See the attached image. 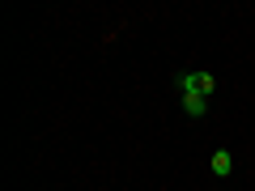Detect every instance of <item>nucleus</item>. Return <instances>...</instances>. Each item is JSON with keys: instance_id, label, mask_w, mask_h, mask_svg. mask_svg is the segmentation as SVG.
<instances>
[{"instance_id": "nucleus-2", "label": "nucleus", "mask_w": 255, "mask_h": 191, "mask_svg": "<svg viewBox=\"0 0 255 191\" xmlns=\"http://www.w3.org/2000/svg\"><path fill=\"white\" fill-rule=\"evenodd\" d=\"M183 110H187V115H196V119H200L204 110H209V98H200V94H183Z\"/></svg>"}, {"instance_id": "nucleus-3", "label": "nucleus", "mask_w": 255, "mask_h": 191, "mask_svg": "<svg viewBox=\"0 0 255 191\" xmlns=\"http://www.w3.org/2000/svg\"><path fill=\"white\" fill-rule=\"evenodd\" d=\"M230 170H234V157H230L226 149H217V153H213V174H217V179H226Z\"/></svg>"}, {"instance_id": "nucleus-1", "label": "nucleus", "mask_w": 255, "mask_h": 191, "mask_svg": "<svg viewBox=\"0 0 255 191\" xmlns=\"http://www.w3.org/2000/svg\"><path fill=\"white\" fill-rule=\"evenodd\" d=\"M213 90H217L213 73H183V77H179V94H200V98H213Z\"/></svg>"}]
</instances>
